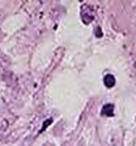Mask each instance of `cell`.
Returning <instances> with one entry per match:
<instances>
[{"instance_id":"1","label":"cell","mask_w":136,"mask_h":146,"mask_svg":"<svg viewBox=\"0 0 136 146\" xmlns=\"http://www.w3.org/2000/svg\"><path fill=\"white\" fill-rule=\"evenodd\" d=\"M81 17L84 24H89L90 21H93L94 18V11L92 8H89L88 5H84L81 9Z\"/></svg>"},{"instance_id":"3","label":"cell","mask_w":136,"mask_h":146,"mask_svg":"<svg viewBox=\"0 0 136 146\" xmlns=\"http://www.w3.org/2000/svg\"><path fill=\"white\" fill-rule=\"evenodd\" d=\"M103 84H105L106 88L110 89L117 84V80H115V77L113 76V74H106V76L103 77Z\"/></svg>"},{"instance_id":"4","label":"cell","mask_w":136,"mask_h":146,"mask_svg":"<svg viewBox=\"0 0 136 146\" xmlns=\"http://www.w3.org/2000/svg\"><path fill=\"white\" fill-rule=\"evenodd\" d=\"M50 124H52V117H48L47 120H46V121L43 123V127L40 129V132H38V134H41V133H42V132H45L46 129H47V128L50 127Z\"/></svg>"},{"instance_id":"5","label":"cell","mask_w":136,"mask_h":146,"mask_svg":"<svg viewBox=\"0 0 136 146\" xmlns=\"http://www.w3.org/2000/svg\"><path fill=\"white\" fill-rule=\"evenodd\" d=\"M96 35L98 36V38H100V36H102V33H101V27L100 26L96 29Z\"/></svg>"},{"instance_id":"2","label":"cell","mask_w":136,"mask_h":146,"mask_svg":"<svg viewBox=\"0 0 136 146\" xmlns=\"http://www.w3.org/2000/svg\"><path fill=\"white\" fill-rule=\"evenodd\" d=\"M114 108H115V106L113 103L105 104V106L102 107V110H101V115L107 116V117H111V116L114 115Z\"/></svg>"}]
</instances>
